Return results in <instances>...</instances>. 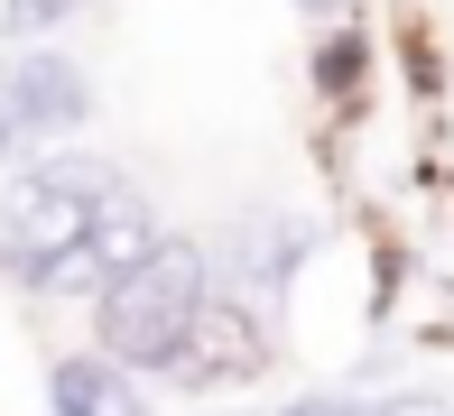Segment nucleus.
<instances>
[{
    "label": "nucleus",
    "mask_w": 454,
    "mask_h": 416,
    "mask_svg": "<svg viewBox=\"0 0 454 416\" xmlns=\"http://www.w3.org/2000/svg\"><path fill=\"white\" fill-rule=\"evenodd\" d=\"M112 195H121V176L93 158L10 166V185H0V268L37 297H84V259H93Z\"/></svg>",
    "instance_id": "obj_1"
},
{
    "label": "nucleus",
    "mask_w": 454,
    "mask_h": 416,
    "mask_svg": "<svg viewBox=\"0 0 454 416\" xmlns=\"http://www.w3.org/2000/svg\"><path fill=\"white\" fill-rule=\"evenodd\" d=\"M204 305H214V259L168 232L139 268H121L93 297V343H102V361H121V370H176V351L195 343Z\"/></svg>",
    "instance_id": "obj_2"
},
{
    "label": "nucleus",
    "mask_w": 454,
    "mask_h": 416,
    "mask_svg": "<svg viewBox=\"0 0 454 416\" xmlns=\"http://www.w3.org/2000/svg\"><path fill=\"white\" fill-rule=\"evenodd\" d=\"M93 120V83L74 56L56 47H19L10 65H0V158H47L56 139H74Z\"/></svg>",
    "instance_id": "obj_3"
},
{
    "label": "nucleus",
    "mask_w": 454,
    "mask_h": 416,
    "mask_svg": "<svg viewBox=\"0 0 454 416\" xmlns=\"http://www.w3.org/2000/svg\"><path fill=\"white\" fill-rule=\"evenodd\" d=\"M260 370H270V324H260L251 305H204L195 343L176 351L168 380L176 389H241V380H260Z\"/></svg>",
    "instance_id": "obj_4"
},
{
    "label": "nucleus",
    "mask_w": 454,
    "mask_h": 416,
    "mask_svg": "<svg viewBox=\"0 0 454 416\" xmlns=\"http://www.w3.org/2000/svg\"><path fill=\"white\" fill-rule=\"evenodd\" d=\"M47 416H149V398H139V380L121 361L74 351V361H56V380H47Z\"/></svg>",
    "instance_id": "obj_5"
},
{
    "label": "nucleus",
    "mask_w": 454,
    "mask_h": 416,
    "mask_svg": "<svg viewBox=\"0 0 454 416\" xmlns=\"http://www.w3.org/2000/svg\"><path fill=\"white\" fill-rule=\"evenodd\" d=\"M353 74H362V37H325V56H316V83H325V93H343Z\"/></svg>",
    "instance_id": "obj_6"
},
{
    "label": "nucleus",
    "mask_w": 454,
    "mask_h": 416,
    "mask_svg": "<svg viewBox=\"0 0 454 416\" xmlns=\"http://www.w3.org/2000/svg\"><path fill=\"white\" fill-rule=\"evenodd\" d=\"M297 10H306V19H353L362 0H297Z\"/></svg>",
    "instance_id": "obj_7"
}]
</instances>
